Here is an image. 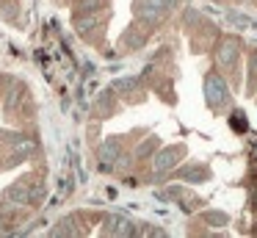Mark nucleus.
Returning a JSON list of instances; mask_svg holds the SVG:
<instances>
[{
  "label": "nucleus",
  "mask_w": 257,
  "mask_h": 238,
  "mask_svg": "<svg viewBox=\"0 0 257 238\" xmlns=\"http://www.w3.org/2000/svg\"><path fill=\"white\" fill-rule=\"evenodd\" d=\"M205 97H207V105H213V108H221V105L229 103L227 83H224L218 75H213V72L205 77Z\"/></svg>",
  "instance_id": "nucleus-1"
},
{
  "label": "nucleus",
  "mask_w": 257,
  "mask_h": 238,
  "mask_svg": "<svg viewBox=\"0 0 257 238\" xmlns=\"http://www.w3.org/2000/svg\"><path fill=\"white\" fill-rule=\"evenodd\" d=\"M185 155V149L183 147H166L161 155H155V172H166V169H172L174 164H177L180 158Z\"/></svg>",
  "instance_id": "nucleus-2"
},
{
  "label": "nucleus",
  "mask_w": 257,
  "mask_h": 238,
  "mask_svg": "<svg viewBox=\"0 0 257 238\" xmlns=\"http://www.w3.org/2000/svg\"><path fill=\"white\" fill-rule=\"evenodd\" d=\"M3 199L12 205H23L28 202V180H17L14 186H9L6 191H3Z\"/></svg>",
  "instance_id": "nucleus-3"
},
{
  "label": "nucleus",
  "mask_w": 257,
  "mask_h": 238,
  "mask_svg": "<svg viewBox=\"0 0 257 238\" xmlns=\"http://www.w3.org/2000/svg\"><path fill=\"white\" fill-rule=\"evenodd\" d=\"M238 53H240V44L235 42V39H224L221 47H218V61H221L224 66H232L235 58H238Z\"/></svg>",
  "instance_id": "nucleus-4"
},
{
  "label": "nucleus",
  "mask_w": 257,
  "mask_h": 238,
  "mask_svg": "<svg viewBox=\"0 0 257 238\" xmlns=\"http://www.w3.org/2000/svg\"><path fill=\"white\" fill-rule=\"evenodd\" d=\"M105 224H108L105 232H113V235H133L136 232V227L127 219H122V216H108Z\"/></svg>",
  "instance_id": "nucleus-5"
},
{
  "label": "nucleus",
  "mask_w": 257,
  "mask_h": 238,
  "mask_svg": "<svg viewBox=\"0 0 257 238\" xmlns=\"http://www.w3.org/2000/svg\"><path fill=\"white\" fill-rule=\"evenodd\" d=\"M116 155H119V141L116 138H108L105 144H102V149H100V158H102V166H111V161H116Z\"/></svg>",
  "instance_id": "nucleus-6"
},
{
  "label": "nucleus",
  "mask_w": 257,
  "mask_h": 238,
  "mask_svg": "<svg viewBox=\"0 0 257 238\" xmlns=\"http://www.w3.org/2000/svg\"><path fill=\"white\" fill-rule=\"evenodd\" d=\"M180 177H183V180H191V183H199V180H207L210 172H207L205 166H188V169L180 172Z\"/></svg>",
  "instance_id": "nucleus-7"
},
{
  "label": "nucleus",
  "mask_w": 257,
  "mask_h": 238,
  "mask_svg": "<svg viewBox=\"0 0 257 238\" xmlns=\"http://www.w3.org/2000/svg\"><path fill=\"white\" fill-rule=\"evenodd\" d=\"M155 147H158V136H152V138H147V141L141 144L139 149H136V155H139V158H144V155H150Z\"/></svg>",
  "instance_id": "nucleus-8"
},
{
  "label": "nucleus",
  "mask_w": 257,
  "mask_h": 238,
  "mask_svg": "<svg viewBox=\"0 0 257 238\" xmlns=\"http://www.w3.org/2000/svg\"><path fill=\"white\" fill-rule=\"evenodd\" d=\"M58 224H61V227H56V230H53V235H67V232H75V221L72 219H61V221H58Z\"/></svg>",
  "instance_id": "nucleus-9"
},
{
  "label": "nucleus",
  "mask_w": 257,
  "mask_h": 238,
  "mask_svg": "<svg viewBox=\"0 0 257 238\" xmlns=\"http://www.w3.org/2000/svg\"><path fill=\"white\" fill-rule=\"evenodd\" d=\"M205 221H210V224H227V216L224 213H205Z\"/></svg>",
  "instance_id": "nucleus-10"
},
{
  "label": "nucleus",
  "mask_w": 257,
  "mask_h": 238,
  "mask_svg": "<svg viewBox=\"0 0 257 238\" xmlns=\"http://www.w3.org/2000/svg\"><path fill=\"white\" fill-rule=\"evenodd\" d=\"M3 224H6V221H3V216H0V232H3Z\"/></svg>",
  "instance_id": "nucleus-11"
}]
</instances>
